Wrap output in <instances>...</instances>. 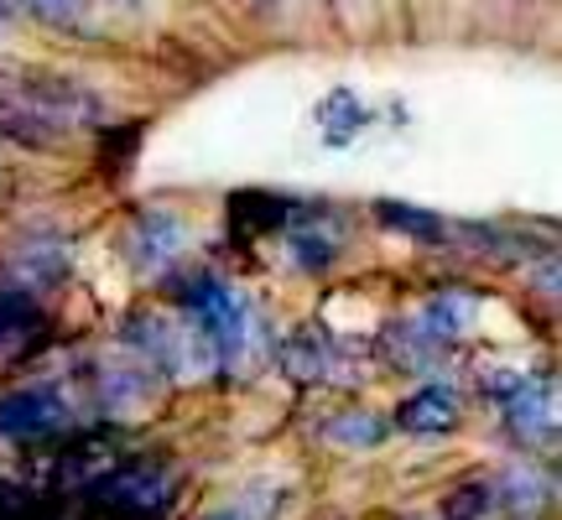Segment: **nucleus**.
Returning a JSON list of instances; mask_svg holds the SVG:
<instances>
[{"label":"nucleus","instance_id":"1","mask_svg":"<svg viewBox=\"0 0 562 520\" xmlns=\"http://www.w3.org/2000/svg\"><path fill=\"white\" fill-rule=\"evenodd\" d=\"M83 495H89V505H100L104 516L151 520L172 505V468H161V463H115Z\"/></svg>","mask_w":562,"mask_h":520},{"label":"nucleus","instance_id":"2","mask_svg":"<svg viewBox=\"0 0 562 520\" xmlns=\"http://www.w3.org/2000/svg\"><path fill=\"white\" fill-rule=\"evenodd\" d=\"M63 421H68V406L47 385L0 396V438H47V432H58Z\"/></svg>","mask_w":562,"mask_h":520},{"label":"nucleus","instance_id":"3","mask_svg":"<svg viewBox=\"0 0 562 520\" xmlns=\"http://www.w3.org/2000/svg\"><path fill=\"white\" fill-rule=\"evenodd\" d=\"M193 307H199L203 334L220 343V349H240V339H245V297H235L224 281L203 276L199 286H193Z\"/></svg>","mask_w":562,"mask_h":520},{"label":"nucleus","instance_id":"4","mask_svg":"<svg viewBox=\"0 0 562 520\" xmlns=\"http://www.w3.org/2000/svg\"><path fill=\"white\" fill-rule=\"evenodd\" d=\"M396 427L417 432V438H442V432L459 427V400L448 385H422L396 406Z\"/></svg>","mask_w":562,"mask_h":520},{"label":"nucleus","instance_id":"5","mask_svg":"<svg viewBox=\"0 0 562 520\" xmlns=\"http://www.w3.org/2000/svg\"><path fill=\"white\" fill-rule=\"evenodd\" d=\"M510 427L537 442L558 438V396H552V385H526L521 396L510 400Z\"/></svg>","mask_w":562,"mask_h":520},{"label":"nucleus","instance_id":"6","mask_svg":"<svg viewBox=\"0 0 562 520\" xmlns=\"http://www.w3.org/2000/svg\"><path fill=\"white\" fill-rule=\"evenodd\" d=\"M375 219L396 235H412L422 245H438L448 240V219L432 214V208H417V203H402V199H375Z\"/></svg>","mask_w":562,"mask_h":520},{"label":"nucleus","instance_id":"7","mask_svg":"<svg viewBox=\"0 0 562 520\" xmlns=\"http://www.w3.org/2000/svg\"><path fill=\"white\" fill-rule=\"evenodd\" d=\"M178 245H182V224L172 219V214H140L136 219V235H131V250H136L140 265H151V260H172L178 256Z\"/></svg>","mask_w":562,"mask_h":520},{"label":"nucleus","instance_id":"8","mask_svg":"<svg viewBox=\"0 0 562 520\" xmlns=\"http://www.w3.org/2000/svg\"><path fill=\"white\" fill-rule=\"evenodd\" d=\"M318 125H323V140H328V146H349L364 125V104L355 100L349 89H334V94L318 104Z\"/></svg>","mask_w":562,"mask_h":520},{"label":"nucleus","instance_id":"9","mask_svg":"<svg viewBox=\"0 0 562 520\" xmlns=\"http://www.w3.org/2000/svg\"><path fill=\"white\" fill-rule=\"evenodd\" d=\"M229 214H235V229H281V224H286V199L235 193V199H229Z\"/></svg>","mask_w":562,"mask_h":520},{"label":"nucleus","instance_id":"10","mask_svg":"<svg viewBox=\"0 0 562 520\" xmlns=\"http://www.w3.org/2000/svg\"><path fill=\"white\" fill-rule=\"evenodd\" d=\"M490 505H495V489H490L484 479L459 484V489L442 500V520H484L490 516Z\"/></svg>","mask_w":562,"mask_h":520},{"label":"nucleus","instance_id":"11","mask_svg":"<svg viewBox=\"0 0 562 520\" xmlns=\"http://www.w3.org/2000/svg\"><path fill=\"white\" fill-rule=\"evenodd\" d=\"M323 432H328L334 442H349V448H370V442L385 438L381 417H370V411H344V417H334Z\"/></svg>","mask_w":562,"mask_h":520},{"label":"nucleus","instance_id":"12","mask_svg":"<svg viewBox=\"0 0 562 520\" xmlns=\"http://www.w3.org/2000/svg\"><path fill=\"white\" fill-rule=\"evenodd\" d=\"M37 323V302L32 292H0V339H16Z\"/></svg>","mask_w":562,"mask_h":520},{"label":"nucleus","instance_id":"13","mask_svg":"<svg viewBox=\"0 0 562 520\" xmlns=\"http://www.w3.org/2000/svg\"><path fill=\"white\" fill-rule=\"evenodd\" d=\"M136 146H140V125H121V131H110V136L100 140V167L104 172H125L131 157H136Z\"/></svg>","mask_w":562,"mask_h":520},{"label":"nucleus","instance_id":"14","mask_svg":"<svg viewBox=\"0 0 562 520\" xmlns=\"http://www.w3.org/2000/svg\"><path fill=\"white\" fill-rule=\"evenodd\" d=\"M490 489L505 495V505H510V510H521V516L542 500V484H537V474H526V468H510V474H505L501 484H490Z\"/></svg>","mask_w":562,"mask_h":520},{"label":"nucleus","instance_id":"15","mask_svg":"<svg viewBox=\"0 0 562 520\" xmlns=\"http://www.w3.org/2000/svg\"><path fill=\"white\" fill-rule=\"evenodd\" d=\"M427 318H432V334H438V339H442V334H459L463 323L474 318V302H463V297H438Z\"/></svg>","mask_w":562,"mask_h":520},{"label":"nucleus","instance_id":"16","mask_svg":"<svg viewBox=\"0 0 562 520\" xmlns=\"http://www.w3.org/2000/svg\"><path fill=\"white\" fill-rule=\"evenodd\" d=\"M83 5H89V0H26V11L42 16L47 26H74V21H83Z\"/></svg>","mask_w":562,"mask_h":520},{"label":"nucleus","instance_id":"17","mask_svg":"<svg viewBox=\"0 0 562 520\" xmlns=\"http://www.w3.org/2000/svg\"><path fill=\"white\" fill-rule=\"evenodd\" d=\"M526 385H531V375H516V370H495V375H484V396H490V400H505V406H510V400L521 396Z\"/></svg>","mask_w":562,"mask_h":520},{"label":"nucleus","instance_id":"18","mask_svg":"<svg viewBox=\"0 0 562 520\" xmlns=\"http://www.w3.org/2000/svg\"><path fill=\"white\" fill-rule=\"evenodd\" d=\"M203 520H261L250 505H220V510H209Z\"/></svg>","mask_w":562,"mask_h":520}]
</instances>
